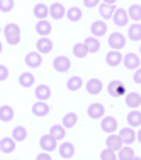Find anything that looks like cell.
I'll return each mask as SVG.
<instances>
[{"label": "cell", "mask_w": 141, "mask_h": 160, "mask_svg": "<svg viewBox=\"0 0 141 160\" xmlns=\"http://www.w3.org/2000/svg\"><path fill=\"white\" fill-rule=\"evenodd\" d=\"M24 62H26V65H27L29 68H39L41 65H43V55L37 53V51H31V53L26 55Z\"/></svg>", "instance_id": "7c38bea8"}, {"label": "cell", "mask_w": 141, "mask_h": 160, "mask_svg": "<svg viewBox=\"0 0 141 160\" xmlns=\"http://www.w3.org/2000/svg\"><path fill=\"white\" fill-rule=\"evenodd\" d=\"M133 82H134V83H141V67L134 70V75H133Z\"/></svg>", "instance_id": "7bdbcfd3"}, {"label": "cell", "mask_w": 141, "mask_h": 160, "mask_svg": "<svg viewBox=\"0 0 141 160\" xmlns=\"http://www.w3.org/2000/svg\"><path fill=\"white\" fill-rule=\"evenodd\" d=\"M16 2L14 0H0V12L7 14V12H12Z\"/></svg>", "instance_id": "f35d334b"}, {"label": "cell", "mask_w": 141, "mask_h": 160, "mask_svg": "<svg viewBox=\"0 0 141 160\" xmlns=\"http://www.w3.org/2000/svg\"><path fill=\"white\" fill-rule=\"evenodd\" d=\"M126 12H128V17L131 19L133 22H139L141 21V5L139 3H131Z\"/></svg>", "instance_id": "f546056e"}, {"label": "cell", "mask_w": 141, "mask_h": 160, "mask_svg": "<svg viewBox=\"0 0 141 160\" xmlns=\"http://www.w3.org/2000/svg\"><path fill=\"white\" fill-rule=\"evenodd\" d=\"M53 68H55L58 73H65V72H68V70L71 68L70 58H68V56H65V55L56 56V58L53 60Z\"/></svg>", "instance_id": "277c9868"}, {"label": "cell", "mask_w": 141, "mask_h": 160, "mask_svg": "<svg viewBox=\"0 0 141 160\" xmlns=\"http://www.w3.org/2000/svg\"><path fill=\"white\" fill-rule=\"evenodd\" d=\"M107 92L110 97H121V96H126L128 94V87H126L124 82L121 80H110L107 83Z\"/></svg>", "instance_id": "7a4b0ae2"}, {"label": "cell", "mask_w": 141, "mask_h": 160, "mask_svg": "<svg viewBox=\"0 0 141 160\" xmlns=\"http://www.w3.org/2000/svg\"><path fill=\"white\" fill-rule=\"evenodd\" d=\"M14 119V108L10 106H2L0 108V121L3 123H9V121Z\"/></svg>", "instance_id": "836d02e7"}, {"label": "cell", "mask_w": 141, "mask_h": 160, "mask_svg": "<svg viewBox=\"0 0 141 160\" xmlns=\"http://www.w3.org/2000/svg\"><path fill=\"white\" fill-rule=\"evenodd\" d=\"M77 121H78V116L75 112H66L63 116V119H61V126L65 129H70V128H73L75 124H77Z\"/></svg>", "instance_id": "1f68e13d"}, {"label": "cell", "mask_w": 141, "mask_h": 160, "mask_svg": "<svg viewBox=\"0 0 141 160\" xmlns=\"http://www.w3.org/2000/svg\"><path fill=\"white\" fill-rule=\"evenodd\" d=\"M124 102H126V106L128 108H131V109H136V108H139L141 106V94L138 92H128L126 94V97H124Z\"/></svg>", "instance_id": "ac0fdd59"}, {"label": "cell", "mask_w": 141, "mask_h": 160, "mask_svg": "<svg viewBox=\"0 0 141 160\" xmlns=\"http://www.w3.org/2000/svg\"><path fill=\"white\" fill-rule=\"evenodd\" d=\"M2 32H3V36H5L7 43H9L10 46H16V44L21 43V28H19L16 22H9V24L2 29Z\"/></svg>", "instance_id": "6da1fadb"}, {"label": "cell", "mask_w": 141, "mask_h": 160, "mask_svg": "<svg viewBox=\"0 0 141 160\" xmlns=\"http://www.w3.org/2000/svg\"><path fill=\"white\" fill-rule=\"evenodd\" d=\"M128 38L131 41H141V24L134 22L133 26H128Z\"/></svg>", "instance_id": "4dcf8cb0"}, {"label": "cell", "mask_w": 141, "mask_h": 160, "mask_svg": "<svg viewBox=\"0 0 141 160\" xmlns=\"http://www.w3.org/2000/svg\"><path fill=\"white\" fill-rule=\"evenodd\" d=\"M48 10H49V16H51V19H55V21L63 19L65 14H66L65 5H63V3H60V2H53L51 7H48Z\"/></svg>", "instance_id": "5bb4252c"}, {"label": "cell", "mask_w": 141, "mask_h": 160, "mask_svg": "<svg viewBox=\"0 0 141 160\" xmlns=\"http://www.w3.org/2000/svg\"><path fill=\"white\" fill-rule=\"evenodd\" d=\"M58 153L61 158H71L75 155V145L70 143V142H63L61 145H58Z\"/></svg>", "instance_id": "e0dca14e"}, {"label": "cell", "mask_w": 141, "mask_h": 160, "mask_svg": "<svg viewBox=\"0 0 141 160\" xmlns=\"http://www.w3.org/2000/svg\"><path fill=\"white\" fill-rule=\"evenodd\" d=\"M100 129L107 135H112L117 129V119L114 116H104L100 119Z\"/></svg>", "instance_id": "5b68a950"}, {"label": "cell", "mask_w": 141, "mask_h": 160, "mask_svg": "<svg viewBox=\"0 0 141 160\" xmlns=\"http://www.w3.org/2000/svg\"><path fill=\"white\" fill-rule=\"evenodd\" d=\"M119 138H121V142H123V145H129V147H131V145L136 142V131H134V128L126 126L123 129H119Z\"/></svg>", "instance_id": "8992f818"}, {"label": "cell", "mask_w": 141, "mask_h": 160, "mask_svg": "<svg viewBox=\"0 0 141 160\" xmlns=\"http://www.w3.org/2000/svg\"><path fill=\"white\" fill-rule=\"evenodd\" d=\"M82 87H83V80L78 75H73V77H70L66 80V89L71 90V92H78Z\"/></svg>", "instance_id": "83f0119b"}, {"label": "cell", "mask_w": 141, "mask_h": 160, "mask_svg": "<svg viewBox=\"0 0 141 160\" xmlns=\"http://www.w3.org/2000/svg\"><path fill=\"white\" fill-rule=\"evenodd\" d=\"M102 89H104V83L99 78H90V80H87V83H85V90L90 96H99V94L102 92Z\"/></svg>", "instance_id": "8fae6325"}, {"label": "cell", "mask_w": 141, "mask_h": 160, "mask_svg": "<svg viewBox=\"0 0 141 160\" xmlns=\"http://www.w3.org/2000/svg\"><path fill=\"white\" fill-rule=\"evenodd\" d=\"M49 135H51L56 142H63L65 136H66V129H65L61 124H53V126L49 128Z\"/></svg>", "instance_id": "484cf974"}, {"label": "cell", "mask_w": 141, "mask_h": 160, "mask_svg": "<svg viewBox=\"0 0 141 160\" xmlns=\"http://www.w3.org/2000/svg\"><path fill=\"white\" fill-rule=\"evenodd\" d=\"M100 160H117V155H116V152L105 148V150L100 152Z\"/></svg>", "instance_id": "ab89813d"}, {"label": "cell", "mask_w": 141, "mask_h": 160, "mask_svg": "<svg viewBox=\"0 0 141 160\" xmlns=\"http://www.w3.org/2000/svg\"><path fill=\"white\" fill-rule=\"evenodd\" d=\"M131 160H141V157H136V155H134V157H133Z\"/></svg>", "instance_id": "c3c4849f"}, {"label": "cell", "mask_w": 141, "mask_h": 160, "mask_svg": "<svg viewBox=\"0 0 141 160\" xmlns=\"http://www.w3.org/2000/svg\"><path fill=\"white\" fill-rule=\"evenodd\" d=\"M112 21L116 26H119V28H126L129 22V17H128V12H126V9H116L112 14Z\"/></svg>", "instance_id": "4fadbf2b"}, {"label": "cell", "mask_w": 141, "mask_h": 160, "mask_svg": "<svg viewBox=\"0 0 141 160\" xmlns=\"http://www.w3.org/2000/svg\"><path fill=\"white\" fill-rule=\"evenodd\" d=\"M2 51H3V44H2V41H0V55H2Z\"/></svg>", "instance_id": "7dc6e473"}, {"label": "cell", "mask_w": 141, "mask_h": 160, "mask_svg": "<svg viewBox=\"0 0 141 160\" xmlns=\"http://www.w3.org/2000/svg\"><path fill=\"white\" fill-rule=\"evenodd\" d=\"M9 77V68L5 67V65H0V82L2 80H7Z\"/></svg>", "instance_id": "b9f144b4"}, {"label": "cell", "mask_w": 141, "mask_h": 160, "mask_svg": "<svg viewBox=\"0 0 141 160\" xmlns=\"http://www.w3.org/2000/svg\"><path fill=\"white\" fill-rule=\"evenodd\" d=\"M12 138L17 142H24L26 138H27V129H26L24 126H16L12 129Z\"/></svg>", "instance_id": "8d00e7d4"}, {"label": "cell", "mask_w": 141, "mask_h": 160, "mask_svg": "<svg viewBox=\"0 0 141 160\" xmlns=\"http://www.w3.org/2000/svg\"><path fill=\"white\" fill-rule=\"evenodd\" d=\"M139 53H141V44H139Z\"/></svg>", "instance_id": "681fc988"}, {"label": "cell", "mask_w": 141, "mask_h": 160, "mask_svg": "<svg viewBox=\"0 0 141 160\" xmlns=\"http://www.w3.org/2000/svg\"><path fill=\"white\" fill-rule=\"evenodd\" d=\"M105 143H107V148H109V150H112V152H119L121 148L124 147L123 142H121V138H119V135H114V133L107 136Z\"/></svg>", "instance_id": "603a6c76"}, {"label": "cell", "mask_w": 141, "mask_h": 160, "mask_svg": "<svg viewBox=\"0 0 141 160\" xmlns=\"http://www.w3.org/2000/svg\"><path fill=\"white\" fill-rule=\"evenodd\" d=\"M39 147L43 148V152H48L49 153V152H55L58 148V142L48 133V135H43L39 138Z\"/></svg>", "instance_id": "52a82bcc"}, {"label": "cell", "mask_w": 141, "mask_h": 160, "mask_svg": "<svg viewBox=\"0 0 141 160\" xmlns=\"http://www.w3.org/2000/svg\"><path fill=\"white\" fill-rule=\"evenodd\" d=\"M102 3H107V5H116L117 0H100Z\"/></svg>", "instance_id": "f6af8a7d"}, {"label": "cell", "mask_w": 141, "mask_h": 160, "mask_svg": "<svg viewBox=\"0 0 141 160\" xmlns=\"http://www.w3.org/2000/svg\"><path fill=\"white\" fill-rule=\"evenodd\" d=\"M0 153H2V150H0Z\"/></svg>", "instance_id": "816d5d0a"}, {"label": "cell", "mask_w": 141, "mask_h": 160, "mask_svg": "<svg viewBox=\"0 0 141 160\" xmlns=\"http://www.w3.org/2000/svg\"><path fill=\"white\" fill-rule=\"evenodd\" d=\"M123 63L128 70H136V68L141 67V60L136 53H126L123 56Z\"/></svg>", "instance_id": "9c48e42d"}, {"label": "cell", "mask_w": 141, "mask_h": 160, "mask_svg": "<svg viewBox=\"0 0 141 160\" xmlns=\"http://www.w3.org/2000/svg\"><path fill=\"white\" fill-rule=\"evenodd\" d=\"M105 63L109 67H119V63H123V55L116 49H110V51L105 55Z\"/></svg>", "instance_id": "7402d4cb"}, {"label": "cell", "mask_w": 141, "mask_h": 160, "mask_svg": "<svg viewBox=\"0 0 141 160\" xmlns=\"http://www.w3.org/2000/svg\"><path fill=\"white\" fill-rule=\"evenodd\" d=\"M116 10V5H107V3H100L99 5V14H100L102 21L107 22L109 19H112V14Z\"/></svg>", "instance_id": "4316f807"}, {"label": "cell", "mask_w": 141, "mask_h": 160, "mask_svg": "<svg viewBox=\"0 0 141 160\" xmlns=\"http://www.w3.org/2000/svg\"><path fill=\"white\" fill-rule=\"evenodd\" d=\"M36 51L41 53V55H48V53L53 51V41L49 38H39L36 41Z\"/></svg>", "instance_id": "9a60e30c"}, {"label": "cell", "mask_w": 141, "mask_h": 160, "mask_svg": "<svg viewBox=\"0 0 141 160\" xmlns=\"http://www.w3.org/2000/svg\"><path fill=\"white\" fill-rule=\"evenodd\" d=\"M133 157H134V150L129 145H126L119 150V160H131Z\"/></svg>", "instance_id": "74e56055"}, {"label": "cell", "mask_w": 141, "mask_h": 160, "mask_svg": "<svg viewBox=\"0 0 141 160\" xmlns=\"http://www.w3.org/2000/svg\"><path fill=\"white\" fill-rule=\"evenodd\" d=\"M36 160H53V158H51V155H49L48 152H41V153L36 157Z\"/></svg>", "instance_id": "ee69618b"}, {"label": "cell", "mask_w": 141, "mask_h": 160, "mask_svg": "<svg viewBox=\"0 0 141 160\" xmlns=\"http://www.w3.org/2000/svg\"><path fill=\"white\" fill-rule=\"evenodd\" d=\"M0 150H2V153H12V152H16V140L12 136H3L0 140Z\"/></svg>", "instance_id": "d6986e66"}, {"label": "cell", "mask_w": 141, "mask_h": 160, "mask_svg": "<svg viewBox=\"0 0 141 160\" xmlns=\"http://www.w3.org/2000/svg\"><path fill=\"white\" fill-rule=\"evenodd\" d=\"M83 5H85L87 9H94V7L100 5V0H83Z\"/></svg>", "instance_id": "60d3db41"}, {"label": "cell", "mask_w": 141, "mask_h": 160, "mask_svg": "<svg viewBox=\"0 0 141 160\" xmlns=\"http://www.w3.org/2000/svg\"><path fill=\"white\" fill-rule=\"evenodd\" d=\"M51 31H53V26L49 24L46 19H44V21H37V24H36V32L39 34L41 38L49 36V34H51Z\"/></svg>", "instance_id": "cb8c5ba5"}, {"label": "cell", "mask_w": 141, "mask_h": 160, "mask_svg": "<svg viewBox=\"0 0 141 160\" xmlns=\"http://www.w3.org/2000/svg\"><path fill=\"white\" fill-rule=\"evenodd\" d=\"M34 82H36V77H34L31 72H24V73L19 75V85L24 87V89H29V87H32Z\"/></svg>", "instance_id": "d4e9b609"}, {"label": "cell", "mask_w": 141, "mask_h": 160, "mask_svg": "<svg viewBox=\"0 0 141 160\" xmlns=\"http://www.w3.org/2000/svg\"><path fill=\"white\" fill-rule=\"evenodd\" d=\"M34 96H36L37 101H44V102H46L48 99L51 97V89H49V85H46V83H41V85L36 87Z\"/></svg>", "instance_id": "ffe728a7"}, {"label": "cell", "mask_w": 141, "mask_h": 160, "mask_svg": "<svg viewBox=\"0 0 141 160\" xmlns=\"http://www.w3.org/2000/svg\"><path fill=\"white\" fill-rule=\"evenodd\" d=\"M0 34H2V28H0Z\"/></svg>", "instance_id": "f907efd6"}, {"label": "cell", "mask_w": 141, "mask_h": 160, "mask_svg": "<svg viewBox=\"0 0 141 160\" xmlns=\"http://www.w3.org/2000/svg\"><path fill=\"white\" fill-rule=\"evenodd\" d=\"M136 140H138V142L141 143V128H139V131L136 133Z\"/></svg>", "instance_id": "bcb514c9"}, {"label": "cell", "mask_w": 141, "mask_h": 160, "mask_svg": "<svg viewBox=\"0 0 141 160\" xmlns=\"http://www.w3.org/2000/svg\"><path fill=\"white\" fill-rule=\"evenodd\" d=\"M90 32H92L94 38H102L105 36V32H107V24H105V21H94L92 26H90Z\"/></svg>", "instance_id": "2e32d148"}, {"label": "cell", "mask_w": 141, "mask_h": 160, "mask_svg": "<svg viewBox=\"0 0 141 160\" xmlns=\"http://www.w3.org/2000/svg\"><path fill=\"white\" fill-rule=\"evenodd\" d=\"M32 12H34V16H36L37 21H44V19L49 16V10H48L46 3H36L34 9H32Z\"/></svg>", "instance_id": "f1b7e54d"}, {"label": "cell", "mask_w": 141, "mask_h": 160, "mask_svg": "<svg viewBox=\"0 0 141 160\" xmlns=\"http://www.w3.org/2000/svg\"><path fill=\"white\" fill-rule=\"evenodd\" d=\"M71 53H73L75 58L83 60L87 55H89V49H87V46H85L83 43H77V44H73V49H71Z\"/></svg>", "instance_id": "e575fe53"}, {"label": "cell", "mask_w": 141, "mask_h": 160, "mask_svg": "<svg viewBox=\"0 0 141 160\" xmlns=\"http://www.w3.org/2000/svg\"><path fill=\"white\" fill-rule=\"evenodd\" d=\"M31 111H32L34 116H37V118H44V116H48V114H49L51 108H49V104H48V102H44V101H36V102L32 104Z\"/></svg>", "instance_id": "30bf717a"}, {"label": "cell", "mask_w": 141, "mask_h": 160, "mask_svg": "<svg viewBox=\"0 0 141 160\" xmlns=\"http://www.w3.org/2000/svg\"><path fill=\"white\" fill-rule=\"evenodd\" d=\"M87 116L92 118V119H102L105 116V108L100 102H94L87 108Z\"/></svg>", "instance_id": "ba28073f"}, {"label": "cell", "mask_w": 141, "mask_h": 160, "mask_svg": "<svg viewBox=\"0 0 141 160\" xmlns=\"http://www.w3.org/2000/svg\"><path fill=\"white\" fill-rule=\"evenodd\" d=\"M83 44L87 46L89 53H97L99 49H100V41H99L97 38H94V36L85 38V39H83Z\"/></svg>", "instance_id": "d6a6232c"}, {"label": "cell", "mask_w": 141, "mask_h": 160, "mask_svg": "<svg viewBox=\"0 0 141 160\" xmlns=\"http://www.w3.org/2000/svg\"><path fill=\"white\" fill-rule=\"evenodd\" d=\"M126 121L131 128H141V112L138 109H131L126 116Z\"/></svg>", "instance_id": "44dd1931"}, {"label": "cell", "mask_w": 141, "mask_h": 160, "mask_svg": "<svg viewBox=\"0 0 141 160\" xmlns=\"http://www.w3.org/2000/svg\"><path fill=\"white\" fill-rule=\"evenodd\" d=\"M66 19L70 22H78L80 19H82V9H78V7H70V9H66Z\"/></svg>", "instance_id": "d590c367"}, {"label": "cell", "mask_w": 141, "mask_h": 160, "mask_svg": "<svg viewBox=\"0 0 141 160\" xmlns=\"http://www.w3.org/2000/svg\"><path fill=\"white\" fill-rule=\"evenodd\" d=\"M110 49H116V51H121L126 46V36L121 32H112L109 34V39H107Z\"/></svg>", "instance_id": "3957f363"}]
</instances>
